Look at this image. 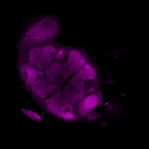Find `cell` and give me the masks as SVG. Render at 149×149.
Returning a JSON list of instances; mask_svg holds the SVG:
<instances>
[{
	"label": "cell",
	"instance_id": "obj_10",
	"mask_svg": "<svg viewBox=\"0 0 149 149\" xmlns=\"http://www.w3.org/2000/svg\"><path fill=\"white\" fill-rule=\"evenodd\" d=\"M68 54L67 50L63 48L56 49L55 58L56 62L63 63L66 61Z\"/></svg>",
	"mask_w": 149,
	"mask_h": 149
},
{
	"label": "cell",
	"instance_id": "obj_7",
	"mask_svg": "<svg viewBox=\"0 0 149 149\" xmlns=\"http://www.w3.org/2000/svg\"><path fill=\"white\" fill-rule=\"evenodd\" d=\"M99 83L98 80L96 78L85 82V95H88L96 93L98 90Z\"/></svg>",
	"mask_w": 149,
	"mask_h": 149
},
{
	"label": "cell",
	"instance_id": "obj_6",
	"mask_svg": "<svg viewBox=\"0 0 149 149\" xmlns=\"http://www.w3.org/2000/svg\"><path fill=\"white\" fill-rule=\"evenodd\" d=\"M81 104L87 111L91 110L99 103V100L97 93L88 95L80 100Z\"/></svg>",
	"mask_w": 149,
	"mask_h": 149
},
{
	"label": "cell",
	"instance_id": "obj_4",
	"mask_svg": "<svg viewBox=\"0 0 149 149\" xmlns=\"http://www.w3.org/2000/svg\"><path fill=\"white\" fill-rule=\"evenodd\" d=\"M56 51L55 47L51 45L43 47L36 66L40 70H45L52 63L55 58Z\"/></svg>",
	"mask_w": 149,
	"mask_h": 149
},
{
	"label": "cell",
	"instance_id": "obj_12",
	"mask_svg": "<svg viewBox=\"0 0 149 149\" xmlns=\"http://www.w3.org/2000/svg\"><path fill=\"white\" fill-rule=\"evenodd\" d=\"M56 114L60 118L67 120H71L74 118V115L70 111H60L57 112Z\"/></svg>",
	"mask_w": 149,
	"mask_h": 149
},
{
	"label": "cell",
	"instance_id": "obj_11",
	"mask_svg": "<svg viewBox=\"0 0 149 149\" xmlns=\"http://www.w3.org/2000/svg\"><path fill=\"white\" fill-rule=\"evenodd\" d=\"M21 110L23 113L33 120L38 121H40L42 120L40 116L34 112L24 109H22Z\"/></svg>",
	"mask_w": 149,
	"mask_h": 149
},
{
	"label": "cell",
	"instance_id": "obj_2",
	"mask_svg": "<svg viewBox=\"0 0 149 149\" xmlns=\"http://www.w3.org/2000/svg\"><path fill=\"white\" fill-rule=\"evenodd\" d=\"M65 62L71 75L76 73L86 63L85 59L80 52L74 49H70L68 52Z\"/></svg>",
	"mask_w": 149,
	"mask_h": 149
},
{
	"label": "cell",
	"instance_id": "obj_9",
	"mask_svg": "<svg viewBox=\"0 0 149 149\" xmlns=\"http://www.w3.org/2000/svg\"><path fill=\"white\" fill-rule=\"evenodd\" d=\"M43 47L36 46L32 48L29 53V63L36 65Z\"/></svg>",
	"mask_w": 149,
	"mask_h": 149
},
{
	"label": "cell",
	"instance_id": "obj_3",
	"mask_svg": "<svg viewBox=\"0 0 149 149\" xmlns=\"http://www.w3.org/2000/svg\"><path fill=\"white\" fill-rule=\"evenodd\" d=\"M47 83H57L61 79H68L63 69L62 63L57 62L52 63L45 71Z\"/></svg>",
	"mask_w": 149,
	"mask_h": 149
},
{
	"label": "cell",
	"instance_id": "obj_8",
	"mask_svg": "<svg viewBox=\"0 0 149 149\" xmlns=\"http://www.w3.org/2000/svg\"><path fill=\"white\" fill-rule=\"evenodd\" d=\"M26 72L27 76V81L28 83L31 84L38 78L37 71L34 68V65L29 63L26 65Z\"/></svg>",
	"mask_w": 149,
	"mask_h": 149
},
{
	"label": "cell",
	"instance_id": "obj_5",
	"mask_svg": "<svg viewBox=\"0 0 149 149\" xmlns=\"http://www.w3.org/2000/svg\"><path fill=\"white\" fill-rule=\"evenodd\" d=\"M96 73L95 70L90 64L86 63L71 78L70 82L86 81L95 78Z\"/></svg>",
	"mask_w": 149,
	"mask_h": 149
},
{
	"label": "cell",
	"instance_id": "obj_1",
	"mask_svg": "<svg viewBox=\"0 0 149 149\" xmlns=\"http://www.w3.org/2000/svg\"><path fill=\"white\" fill-rule=\"evenodd\" d=\"M85 82L74 81L66 86L64 92V99L62 102L65 104H74L84 97Z\"/></svg>",
	"mask_w": 149,
	"mask_h": 149
}]
</instances>
